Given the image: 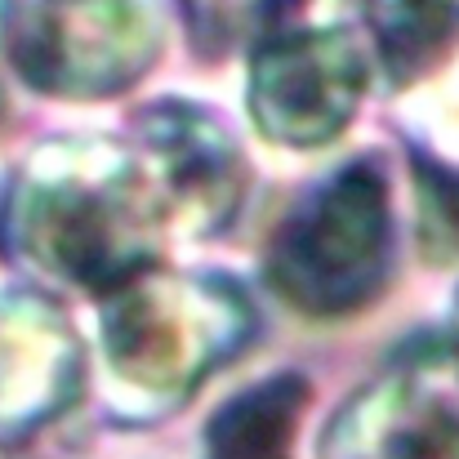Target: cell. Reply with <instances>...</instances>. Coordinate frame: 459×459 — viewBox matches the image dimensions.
Instances as JSON below:
<instances>
[{
    "label": "cell",
    "instance_id": "cell-10",
    "mask_svg": "<svg viewBox=\"0 0 459 459\" xmlns=\"http://www.w3.org/2000/svg\"><path fill=\"white\" fill-rule=\"evenodd\" d=\"M437 85L420 90L406 108L411 143H415V174H437L459 183V67L433 76Z\"/></svg>",
    "mask_w": 459,
    "mask_h": 459
},
{
    "label": "cell",
    "instance_id": "cell-4",
    "mask_svg": "<svg viewBox=\"0 0 459 459\" xmlns=\"http://www.w3.org/2000/svg\"><path fill=\"white\" fill-rule=\"evenodd\" d=\"M393 268V192L379 156L321 174L268 237V286L304 316L366 307Z\"/></svg>",
    "mask_w": 459,
    "mask_h": 459
},
{
    "label": "cell",
    "instance_id": "cell-2",
    "mask_svg": "<svg viewBox=\"0 0 459 459\" xmlns=\"http://www.w3.org/2000/svg\"><path fill=\"white\" fill-rule=\"evenodd\" d=\"M250 334L255 304L232 277L152 264L99 299V366L112 415L152 424L178 411Z\"/></svg>",
    "mask_w": 459,
    "mask_h": 459
},
{
    "label": "cell",
    "instance_id": "cell-8",
    "mask_svg": "<svg viewBox=\"0 0 459 459\" xmlns=\"http://www.w3.org/2000/svg\"><path fill=\"white\" fill-rule=\"evenodd\" d=\"M85 384V348L40 286H0V446L54 424Z\"/></svg>",
    "mask_w": 459,
    "mask_h": 459
},
{
    "label": "cell",
    "instance_id": "cell-6",
    "mask_svg": "<svg viewBox=\"0 0 459 459\" xmlns=\"http://www.w3.org/2000/svg\"><path fill=\"white\" fill-rule=\"evenodd\" d=\"M321 459H459V339H415L325 424Z\"/></svg>",
    "mask_w": 459,
    "mask_h": 459
},
{
    "label": "cell",
    "instance_id": "cell-7",
    "mask_svg": "<svg viewBox=\"0 0 459 459\" xmlns=\"http://www.w3.org/2000/svg\"><path fill=\"white\" fill-rule=\"evenodd\" d=\"M130 143L165 205L169 237H210L237 219L250 169L205 108L183 99L148 103L130 126Z\"/></svg>",
    "mask_w": 459,
    "mask_h": 459
},
{
    "label": "cell",
    "instance_id": "cell-11",
    "mask_svg": "<svg viewBox=\"0 0 459 459\" xmlns=\"http://www.w3.org/2000/svg\"><path fill=\"white\" fill-rule=\"evenodd\" d=\"M455 339H459V299H455Z\"/></svg>",
    "mask_w": 459,
    "mask_h": 459
},
{
    "label": "cell",
    "instance_id": "cell-9",
    "mask_svg": "<svg viewBox=\"0 0 459 459\" xmlns=\"http://www.w3.org/2000/svg\"><path fill=\"white\" fill-rule=\"evenodd\" d=\"M304 375H268L223 402L205 424L201 459H295V437L307 411Z\"/></svg>",
    "mask_w": 459,
    "mask_h": 459
},
{
    "label": "cell",
    "instance_id": "cell-1",
    "mask_svg": "<svg viewBox=\"0 0 459 459\" xmlns=\"http://www.w3.org/2000/svg\"><path fill=\"white\" fill-rule=\"evenodd\" d=\"M165 237V205L130 139L40 143L0 205V250L49 295H112L160 264Z\"/></svg>",
    "mask_w": 459,
    "mask_h": 459
},
{
    "label": "cell",
    "instance_id": "cell-3",
    "mask_svg": "<svg viewBox=\"0 0 459 459\" xmlns=\"http://www.w3.org/2000/svg\"><path fill=\"white\" fill-rule=\"evenodd\" d=\"M375 76V49L343 0H264L246 103L268 143L295 152L334 143Z\"/></svg>",
    "mask_w": 459,
    "mask_h": 459
},
{
    "label": "cell",
    "instance_id": "cell-5",
    "mask_svg": "<svg viewBox=\"0 0 459 459\" xmlns=\"http://www.w3.org/2000/svg\"><path fill=\"white\" fill-rule=\"evenodd\" d=\"M165 31L169 0H0V58L27 90L67 103L139 85Z\"/></svg>",
    "mask_w": 459,
    "mask_h": 459
}]
</instances>
